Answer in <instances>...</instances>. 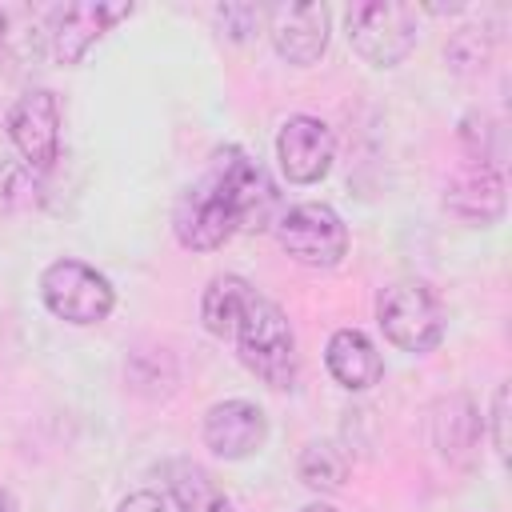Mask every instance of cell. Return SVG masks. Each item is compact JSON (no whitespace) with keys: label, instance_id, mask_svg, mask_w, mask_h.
<instances>
[{"label":"cell","instance_id":"ba28073f","mask_svg":"<svg viewBox=\"0 0 512 512\" xmlns=\"http://www.w3.org/2000/svg\"><path fill=\"white\" fill-rule=\"evenodd\" d=\"M332 156H336V140H332V128L320 120V116H288L276 132V160H280V172L292 180V184H316L328 176L332 168Z\"/></svg>","mask_w":512,"mask_h":512},{"label":"cell","instance_id":"5b68a950","mask_svg":"<svg viewBox=\"0 0 512 512\" xmlns=\"http://www.w3.org/2000/svg\"><path fill=\"white\" fill-rule=\"evenodd\" d=\"M40 296H44L48 312L68 324H100V320H108V312L116 304L108 276L72 256L52 260L40 272Z\"/></svg>","mask_w":512,"mask_h":512},{"label":"cell","instance_id":"603a6c76","mask_svg":"<svg viewBox=\"0 0 512 512\" xmlns=\"http://www.w3.org/2000/svg\"><path fill=\"white\" fill-rule=\"evenodd\" d=\"M300 512H336V508H332V504H304Z\"/></svg>","mask_w":512,"mask_h":512},{"label":"cell","instance_id":"3957f363","mask_svg":"<svg viewBox=\"0 0 512 512\" xmlns=\"http://www.w3.org/2000/svg\"><path fill=\"white\" fill-rule=\"evenodd\" d=\"M376 320L388 344L400 352H432L444 340V304L424 280H396L376 300Z\"/></svg>","mask_w":512,"mask_h":512},{"label":"cell","instance_id":"2e32d148","mask_svg":"<svg viewBox=\"0 0 512 512\" xmlns=\"http://www.w3.org/2000/svg\"><path fill=\"white\" fill-rule=\"evenodd\" d=\"M168 492H172L180 512H232L220 484L192 460H180L168 468Z\"/></svg>","mask_w":512,"mask_h":512},{"label":"cell","instance_id":"ac0fdd59","mask_svg":"<svg viewBox=\"0 0 512 512\" xmlns=\"http://www.w3.org/2000/svg\"><path fill=\"white\" fill-rule=\"evenodd\" d=\"M496 124L484 116V112H468L464 120H460V144H464V152L472 156V164H488V168H496V156L488 152V140H496Z\"/></svg>","mask_w":512,"mask_h":512},{"label":"cell","instance_id":"d6986e66","mask_svg":"<svg viewBox=\"0 0 512 512\" xmlns=\"http://www.w3.org/2000/svg\"><path fill=\"white\" fill-rule=\"evenodd\" d=\"M216 20H220L224 36L248 40L256 32V24L264 20V8H256V4H224V8H216Z\"/></svg>","mask_w":512,"mask_h":512},{"label":"cell","instance_id":"ffe728a7","mask_svg":"<svg viewBox=\"0 0 512 512\" xmlns=\"http://www.w3.org/2000/svg\"><path fill=\"white\" fill-rule=\"evenodd\" d=\"M492 444H496V456L504 460L508 456V384H500L492 396Z\"/></svg>","mask_w":512,"mask_h":512},{"label":"cell","instance_id":"44dd1931","mask_svg":"<svg viewBox=\"0 0 512 512\" xmlns=\"http://www.w3.org/2000/svg\"><path fill=\"white\" fill-rule=\"evenodd\" d=\"M116 512H168V508H164V500L156 492H128L116 504Z\"/></svg>","mask_w":512,"mask_h":512},{"label":"cell","instance_id":"9a60e30c","mask_svg":"<svg viewBox=\"0 0 512 512\" xmlns=\"http://www.w3.org/2000/svg\"><path fill=\"white\" fill-rule=\"evenodd\" d=\"M476 436H480V416H476L468 396H448V400H440L432 408V444L444 456L464 460L472 452Z\"/></svg>","mask_w":512,"mask_h":512},{"label":"cell","instance_id":"7402d4cb","mask_svg":"<svg viewBox=\"0 0 512 512\" xmlns=\"http://www.w3.org/2000/svg\"><path fill=\"white\" fill-rule=\"evenodd\" d=\"M0 512H16V496L8 488H0Z\"/></svg>","mask_w":512,"mask_h":512},{"label":"cell","instance_id":"cb8c5ba5","mask_svg":"<svg viewBox=\"0 0 512 512\" xmlns=\"http://www.w3.org/2000/svg\"><path fill=\"white\" fill-rule=\"evenodd\" d=\"M4 28H8V16L0 12V44H4Z\"/></svg>","mask_w":512,"mask_h":512},{"label":"cell","instance_id":"8fae6325","mask_svg":"<svg viewBox=\"0 0 512 512\" xmlns=\"http://www.w3.org/2000/svg\"><path fill=\"white\" fill-rule=\"evenodd\" d=\"M268 440V416L252 400H220L204 412V444L220 460H244Z\"/></svg>","mask_w":512,"mask_h":512},{"label":"cell","instance_id":"4fadbf2b","mask_svg":"<svg viewBox=\"0 0 512 512\" xmlns=\"http://www.w3.org/2000/svg\"><path fill=\"white\" fill-rule=\"evenodd\" d=\"M324 364L332 372V380L348 392H368L372 384H380L384 376V360L376 352V344L360 332V328H340L332 332L328 348H324Z\"/></svg>","mask_w":512,"mask_h":512},{"label":"cell","instance_id":"e0dca14e","mask_svg":"<svg viewBox=\"0 0 512 512\" xmlns=\"http://www.w3.org/2000/svg\"><path fill=\"white\" fill-rule=\"evenodd\" d=\"M300 480L312 492H340L348 480V456L332 440H316L300 452Z\"/></svg>","mask_w":512,"mask_h":512},{"label":"cell","instance_id":"277c9868","mask_svg":"<svg viewBox=\"0 0 512 512\" xmlns=\"http://www.w3.org/2000/svg\"><path fill=\"white\" fill-rule=\"evenodd\" d=\"M348 44L372 68H392L416 48V8L400 0H368L344 12Z\"/></svg>","mask_w":512,"mask_h":512},{"label":"cell","instance_id":"7c38bea8","mask_svg":"<svg viewBox=\"0 0 512 512\" xmlns=\"http://www.w3.org/2000/svg\"><path fill=\"white\" fill-rule=\"evenodd\" d=\"M444 204H448L460 220H472V224H492V220H500V216H504V176H500V168L472 164V168L456 172V176L448 180Z\"/></svg>","mask_w":512,"mask_h":512},{"label":"cell","instance_id":"9c48e42d","mask_svg":"<svg viewBox=\"0 0 512 512\" xmlns=\"http://www.w3.org/2000/svg\"><path fill=\"white\" fill-rule=\"evenodd\" d=\"M264 16H268L272 48L288 64L308 68L324 56L328 32H332V12L324 4H272Z\"/></svg>","mask_w":512,"mask_h":512},{"label":"cell","instance_id":"8992f818","mask_svg":"<svg viewBox=\"0 0 512 512\" xmlns=\"http://www.w3.org/2000/svg\"><path fill=\"white\" fill-rule=\"evenodd\" d=\"M280 248L304 268H336L348 252V228L328 204H292L276 220Z\"/></svg>","mask_w":512,"mask_h":512},{"label":"cell","instance_id":"7a4b0ae2","mask_svg":"<svg viewBox=\"0 0 512 512\" xmlns=\"http://www.w3.org/2000/svg\"><path fill=\"white\" fill-rule=\"evenodd\" d=\"M240 364L268 388L284 392L296 384V336L288 316L280 312V304H272L268 296L252 292V300L244 304L236 328H232Z\"/></svg>","mask_w":512,"mask_h":512},{"label":"cell","instance_id":"5bb4252c","mask_svg":"<svg viewBox=\"0 0 512 512\" xmlns=\"http://www.w3.org/2000/svg\"><path fill=\"white\" fill-rule=\"evenodd\" d=\"M252 292H256V288H252L244 276H236V272L212 276L208 288H204V296H200V320H204V328H208L212 336L232 340V328H236L244 304L252 300Z\"/></svg>","mask_w":512,"mask_h":512},{"label":"cell","instance_id":"30bf717a","mask_svg":"<svg viewBox=\"0 0 512 512\" xmlns=\"http://www.w3.org/2000/svg\"><path fill=\"white\" fill-rule=\"evenodd\" d=\"M132 16V4H96V0H84V4H64L52 12V24H48V40H52V56L60 64H80L88 56V48L116 24Z\"/></svg>","mask_w":512,"mask_h":512},{"label":"cell","instance_id":"52a82bcc","mask_svg":"<svg viewBox=\"0 0 512 512\" xmlns=\"http://www.w3.org/2000/svg\"><path fill=\"white\" fill-rule=\"evenodd\" d=\"M8 140L28 172H48L60 160V100L48 88H28L8 108Z\"/></svg>","mask_w":512,"mask_h":512},{"label":"cell","instance_id":"6da1fadb","mask_svg":"<svg viewBox=\"0 0 512 512\" xmlns=\"http://www.w3.org/2000/svg\"><path fill=\"white\" fill-rule=\"evenodd\" d=\"M276 212V184L236 144L220 148L208 172L188 184L172 212V232L192 252L224 248L240 228H268Z\"/></svg>","mask_w":512,"mask_h":512}]
</instances>
